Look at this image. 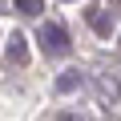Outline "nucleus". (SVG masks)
Instances as JSON below:
<instances>
[{
	"mask_svg": "<svg viewBox=\"0 0 121 121\" xmlns=\"http://www.w3.org/2000/svg\"><path fill=\"white\" fill-rule=\"evenodd\" d=\"M36 36H40V48H44L48 56H65V52L73 48V44H69V32L60 28L56 20H48V24H40V32H36Z\"/></svg>",
	"mask_w": 121,
	"mask_h": 121,
	"instance_id": "1",
	"label": "nucleus"
},
{
	"mask_svg": "<svg viewBox=\"0 0 121 121\" xmlns=\"http://www.w3.org/2000/svg\"><path fill=\"white\" fill-rule=\"evenodd\" d=\"M8 60H12V65H24V60H28V48H24V36L20 32L8 40Z\"/></svg>",
	"mask_w": 121,
	"mask_h": 121,
	"instance_id": "2",
	"label": "nucleus"
},
{
	"mask_svg": "<svg viewBox=\"0 0 121 121\" xmlns=\"http://www.w3.org/2000/svg\"><path fill=\"white\" fill-rule=\"evenodd\" d=\"M85 16H89V24H93V28H97L101 36H109V32H113V20H109V16L101 12V8H89Z\"/></svg>",
	"mask_w": 121,
	"mask_h": 121,
	"instance_id": "3",
	"label": "nucleus"
},
{
	"mask_svg": "<svg viewBox=\"0 0 121 121\" xmlns=\"http://www.w3.org/2000/svg\"><path fill=\"white\" fill-rule=\"evenodd\" d=\"M16 8H20L24 16H36V12L44 8V4H40V0H16Z\"/></svg>",
	"mask_w": 121,
	"mask_h": 121,
	"instance_id": "4",
	"label": "nucleus"
},
{
	"mask_svg": "<svg viewBox=\"0 0 121 121\" xmlns=\"http://www.w3.org/2000/svg\"><path fill=\"white\" fill-rule=\"evenodd\" d=\"M60 121H77V117H73V113H60Z\"/></svg>",
	"mask_w": 121,
	"mask_h": 121,
	"instance_id": "5",
	"label": "nucleus"
}]
</instances>
